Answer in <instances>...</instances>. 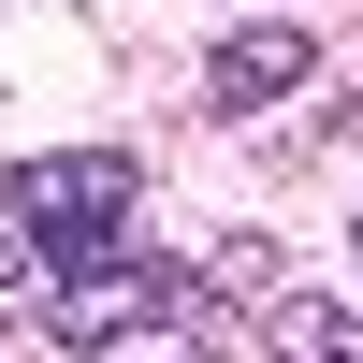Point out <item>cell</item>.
<instances>
[{
    "label": "cell",
    "instance_id": "cell-1",
    "mask_svg": "<svg viewBox=\"0 0 363 363\" xmlns=\"http://www.w3.org/2000/svg\"><path fill=\"white\" fill-rule=\"evenodd\" d=\"M131 203H145V160H131V145H44V160H0V218L44 247V277H58L73 247H116Z\"/></svg>",
    "mask_w": 363,
    "mask_h": 363
},
{
    "label": "cell",
    "instance_id": "cell-2",
    "mask_svg": "<svg viewBox=\"0 0 363 363\" xmlns=\"http://www.w3.org/2000/svg\"><path fill=\"white\" fill-rule=\"evenodd\" d=\"M203 291L174 277V262H131V247H73L44 291H29V320H44V349H131V335H174Z\"/></svg>",
    "mask_w": 363,
    "mask_h": 363
},
{
    "label": "cell",
    "instance_id": "cell-3",
    "mask_svg": "<svg viewBox=\"0 0 363 363\" xmlns=\"http://www.w3.org/2000/svg\"><path fill=\"white\" fill-rule=\"evenodd\" d=\"M306 29L291 15H247V29H218V58H203V116H262V102H291L306 87Z\"/></svg>",
    "mask_w": 363,
    "mask_h": 363
},
{
    "label": "cell",
    "instance_id": "cell-4",
    "mask_svg": "<svg viewBox=\"0 0 363 363\" xmlns=\"http://www.w3.org/2000/svg\"><path fill=\"white\" fill-rule=\"evenodd\" d=\"M262 349H277V363H363V320H349V306H320V291H277Z\"/></svg>",
    "mask_w": 363,
    "mask_h": 363
},
{
    "label": "cell",
    "instance_id": "cell-5",
    "mask_svg": "<svg viewBox=\"0 0 363 363\" xmlns=\"http://www.w3.org/2000/svg\"><path fill=\"white\" fill-rule=\"evenodd\" d=\"M29 291H44V247H29L15 218H0V335H15V320H29Z\"/></svg>",
    "mask_w": 363,
    "mask_h": 363
},
{
    "label": "cell",
    "instance_id": "cell-6",
    "mask_svg": "<svg viewBox=\"0 0 363 363\" xmlns=\"http://www.w3.org/2000/svg\"><path fill=\"white\" fill-rule=\"evenodd\" d=\"M116 363H203V349H116Z\"/></svg>",
    "mask_w": 363,
    "mask_h": 363
},
{
    "label": "cell",
    "instance_id": "cell-7",
    "mask_svg": "<svg viewBox=\"0 0 363 363\" xmlns=\"http://www.w3.org/2000/svg\"><path fill=\"white\" fill-rule=\"evenodd\" d=\"M349 247H363V218H349Z\"/></svg>",
    "mask_w": 363,
    "mask_h": 363
}]
</instances>
